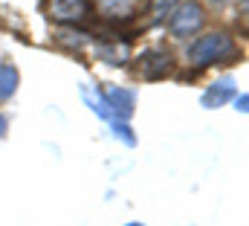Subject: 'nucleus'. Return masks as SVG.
I'll return each instance as SVG.
<instances>
[{
	"label": "nucleus",
	"instance_id": "11",
	"mask_svg": "<svg viewBox=\"0 0 249 226\" xmlns=\"http://www.w3.org/2000/svg\"><path fill=\"white\" fill-rule=\"evenodd\" d=\"M174 3H177V0H157V3H154V15H157V18H162Z\"/></svg>",
	"mask_w": 249,
	"mask_h": 226
},
{
	"label": "nucleus",
	"instance_id": "10",
	"mask_svg": "<svg viewBox=\"0 0 249 226\" xmlns=\"http://www.w3.org/2000/svg\"><path fill=\"white\" fill-rule=\"evenodd\" d=\"M110 122H113V131H116V136H119V139H124V145H127V148H133V145H136V136L130 133V128H127L124 122H116V119H110Z\"/></svg>",
	"mask_w": 249,
	"mask_h": 226
},
{
	"label": "nucleus",
	"instance_id": "2",
	"mask_svg": "<svg viewBox=\"0 0 249 226\" xmlns=\"http://www.w3.org/2000/svg\"><path fill=\"white\" fill-rule=\"evenodd\" d=\"M206 20V12L197 0H183L177 9H171V18H168V32L174 38H188L194 32H200Z\"/></svg>",
	"mask_w": 249,
	"mask_h": 226
},
{
	"label": "nucleus",
	"instance_id": "4",
	"mask_svg": "<svg viewBox=\"0 0 249 226\" xmlns=\"http://www.w3.org/2000/svg\"><path fill=\"white\" fill-rule=\"evenodd\" d=\"M96 9L102 12V18H107L113 26L133 20L142 9H145V0H96Z\"/></svg>",
	"mask_w": 249,
	"mask_h": 226
},
{
	"label": "nucleus",
	"instance_id": "7",
	"mask_svg": "<svg viewBox=\"0 0 249 226\" xmlns=\"http://www.w3.org/2000/svg\"><path fill=\"white\" fill-rule=\"evenodd\" d=\"M232 96H235V81H232V78H220V81H214V84L200 96V105L209 108V111H214V108H220L223 102H229Z\"/></svg>",
	"mask_w": 249,
	"mask_h": 226
},
{
	"label": "nucleus",
	"instance_id": "9",
	"mask_svg": "<svg viewBox=\"0 0 249 226\" xmlns=\"http://www.w3.org/2000/svg\"><path fill=\"white\" fill-rule=\"evenodd\" d=\"M96 56L102 61H107V64H113V67H119V64L127 61V47H122V44H105V47L96 50Z\"/></svg>",
	"mask_w": 249,
	"mask_h": 226
},
{
	"label": "nucleus",
	"instance_id": "12",
	"mask_svg": "<svg viewBox=\"0 0 249 226\" xmlns=\"http://www.w3.org/2000/svg\"><path fill=\"white\" fill-rule=\"evenodd\" d=\"M247 105H249V96H247V93H244V96H241V99H238V102H235V111L247 113Z\"/></svg>",
	"mask_w": 249,
	"mask_h": 226
},
{
	"label": "nucleus",
	"instance_id": "1",
	"mask_svg": "<svg viewBox=\"0 0 249 226\" xmlns=\"http://www.w3.org/2000/svg\"><path fill=\"white\" fill-rule=\"evenodd\" d=\"M238 58V47L229 35L223 32H209L203 38H197L188 47V61L194 67H209V64H226Z\"/></svg>",
	"mask_w": 249,
	"mask_h": 226
},
{
	"label": "nucleus",
	"instance_id": "6",
	"mask_svg": "<svg viewBox=\"0 0 249 226\" xmlns=\"http://www.w3.org/2000/svg\"><path fill=\"white\" fill-rule=\"evenodd\" d=\"M105 102H107L110 116H116V122H119V119L124 122V119H130V113H133V90H124V87H107Z\"/></svg>",
	"mask_w": 249,
	"mask_h": 226
},
{
	"label": "nucleus",
	"instance_id": "13",
	"mask_svg": "<svg viewBox=\"0 0 249 226\" xmlns=\"http://www.w3.org/2000/svg\"><path fill=\"white\" fill-rule=\"evenodd\" d=\"M3 133H6V116L0 113V136H3Z\"/></svg>",
	"mask_w": 249,
	"mask_h": 226
},
{
	"label": "nucleus",
	"instance_id": "5",
	"mask_svg": "<svg viewBox=\"0 0 249 226\" xmlns=\"http://www.w3.org/2000/svg\"><path fill=\"white\" fill-rule=\"evenodd\" d=\"M90 15L87 0H50V18L61 23H78Z\"/></svg>",
	"mask_w": 249,
	"mask_h": 226
},
{
	"label": "nucleus",
	"instance_id": "3",
	"mask_svg": "<svg viewBox=\"0 0 249 226\" xmlns=\"http://www.w3.org/2000/svg\"><path fill=\"white\" fill-rule=\"evenodd\" d=\"M174 70V58L168 50H145L136 58V75L145 81H160Z\"/></svg>",
	"mask_w": 249,
	"mask_h": 226
},
{
	"label": "nucleus",
	"instance_id": "15",
	"mask_svg": "<svg viewBox=\"0 0 249 226\" xmlns=\"http://www.w3.org/2000/svg\"><path fill=\"white\" fill-rule=\"evenodd\" d=\"M214 3H220V0H214Z\"/></svg>",
	"mask_w": 249,
	"mask_h": 226
},
{
	"label": "nucleus",
	"instance_id": "14",
	"mask_svg": "<svg viewBox=\"0 0 249 226\" xmlns=\"http://www.w3.org/2000/svg\"><path fill=\"white\" fill-rule=\"evenodd\" d=\"M130 226H145V224H130Z\"/></svg>",
	"mask_w": 249,
	"mask_h": 226
},
{
	"label": "nucleus",
	"instance_id": "8",
	"mask_svg": "<svg viewBox=\"0 0 249 226\" xmlns=\"http://www.w3.org/2000/svg\"><path fill=\"white\" fill-rule=\"evenodd\" d=\"M18 81H20L18 70H15L12 64H0V102H6V99H12V96H15Z\"/></svg>",
	"mask_w": 249,
	"mask_h": 226
}]
</instances>
